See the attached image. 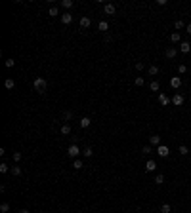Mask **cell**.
<instances>
[{
  "label": "cell",
  "instance_id": "obj_1",
  "mask_svg": "<svg viewBox=\"0 0 191 213\" xmlns=\"http://www.w3.org/2000/svg\"><path fill=\"white\" fill-rule=\"evenodd\" d=\"M33 86H35V90L38 91V93H44V90H46V80L42 76H38V78H35V82H33Z\"/></svg>",
  "mask_w": 191,
  "mask_h": 213
},
{
  "label": "cell",
  "instance_id": "obj_2",
  "mask_svg": "<svg viewBox=\"0 0 191 213\" xmlns=\"http://www.w3.org/2000/svg\"><path fill=\"white\" fill-rule=\"evenodd\" d=\"M67 154L71 156V158H77L78 154H82V150L78 149V147L75 145V143H73V145H71V147H69V149H67Z\"/></svg>",
  "mask_w": 191,
  "mask_h": 213
},
{
  "label": "cell",
  "instance_id": "obj_3",
  "mask_svg": "<svg viewBox=\"0 0 191 213\" xmlns=\"http://www.w3.org/2000/svg\"><path fill=\"white\" fill-rule=\"evenodd\" d=\"M157 154H159L161 158H166V156L170 154L168 147H166V145H159V147H157Z\"/></svg>",
  "mask_w": 191,
  "mask_h": 213
},
{
  "label": "cell",
  "instance_id": "obj_4",
  "mask_svg": "<svg viewBox=\"0 0 191 213\" xmlns=\"http://www.w3.org/2000/svg\"><path fill=\"white\" fill-rule=\"evenodd\" d=\"M172 105L174 107H182L183 105V95L182 93H174L172 95Z\"/></svg>",
  "mask_w": 191,
  "mask_h": 213
},
{
  "label": "cell",
  "instance_id": "obj_5",
  "mask_svg": "<svg viewBox=\"0 0 191 213\" xmlns=\"http://www.w3.org/2000/svg\"><path fill=\"white\" fill-rule=\"evenodd\" d=\"M103 12L107 15H115V12H117V8H115V4H111V2H107V4H103Z\"/></svg>",
  "mask_w": 191,
  "mask_h": 213
},
{
  "label": "cell",
  "instance_id": "obj_6",
  "mask_svg": "<svg viewBox=\"0 0 191 213\" xmlns=\"http://www.w3.org/2000/svg\"><path fill=\"white\" fill-rule=\"evenodd\" d=\"M155 169H157V162L149 158V160H147V162H145V171H147V173H153Z\"/></svg>",
  "mask_w": 191,
  "mask_h": 213
},
{
  "label": "cell",
  "instance_id": "obj_7",
  "mask_svg": "<svg viewBox=\"0 0 191 213\" xmlns=\"http://www.w3.org/2000/svg\"><path fill=\"white\" fill-rule=\"evenodd\" d=\"M164 55L168 59H174L178 55V48H174V46H170V48H166V51H164Z\"/></svg>",
  "mask_w": 191,
  "mask_h": 213
},
{
  "label": "cell",
  "instance_id": "obj_8",
  "mask_svg": "<svg viewBox=\"0 0 191 213\" xmlns=\"http://www.w3.org/2000/svg\"><path fill=\"white\" fill-rule=\"evenodd\" d=\"M159 103L163 105V107H166V105L172 103V99H170L168 95H164V93H159Z\"/></svg>",
  "mask_w": 191,
  "mask_h": 213
},
{
  "label": "cell",
  "instance_id": "obj_9",
  "mask_svg": "<svg viewBox=\"0 0 191 213\" xmlns=\"http://www.w3.org/2000/svg\"><path fill=\"white\" fill-rule=\"evenodd\" d=\"M170 86H172L174 90H178V88L182 86V78H180V76H172V78H170Z\"/></svg>",
  "mask_w": 191,
  "mask_h": 213
},
{
  "label": "cell",
  "instance_id": "obj_10",
  "mask_svg": "<svg viewBox=\"0 0 191 213\" xmlns=\"http://www.w3.org/2000/svg\"><path fill=\"white\" fill-rule=\"evenodd\" d=\"M71 21H73V14H69V12H65V14L61 15V23H63V25H69Z\"/></svg>",
  "mask_w": 191,
  "mask_h": 213
},
{
  "label": "cell",
  "instance_id": "obj_11",
  "mask_svg": "<svg viewBox=\"0 0 191 213\" xmlns=\"http://www.w3.org/2000/svg\"><path fill=\"white\" fill-rule=\"evenodd\" d=\"M180 51H182V53H189V51H191V44L183 40L182 44H180Z\"/></svg>",
  "mask_w": 191,
  "mask_h": 213
},
{
  "label": "cell",
  "instance_id": "obj_12",
  "mask_svg": "<svg viewBox=\"0 0 191 213\" xmlns=\"http://www.w3.org/2000/svg\"><path fill=\"white\" fill-rule=\"evenodd\" d=\"M90 124H92V120H90L88 116L80 118V127H82V129H86V127H90Z\"/></svg>",
  "mask_w": 191,
  "mask_h": 213
},
{
  "label": "cell",
  "instance_id": "obj_13",
  "mask_svg": "<svg viewBox=\"0 0 191 213\" xmlns=\"http://www.w3.org/2000/svg\"><path fill=\"white\" fill-rule=\"evenodd\" d=\"M170 42H174V44H176V42H180V44H182V38H180V32H172V34H170Z\"/></svg>",
  "mask_w": 191,
  "mask_h": 213
},
{
  "label": "cell",
  "instance_id": "obj_14",
  "mask_svg": "<svg viewBox=\"0 0 191 213\" xmlns=\"http://www.w3.org/2000/svg\"><path fill=\"white\" fill-rule=\"evenodd\" d=\"M149 143H151V145H155V147H159L161 145V137L159 135H151L149 137Z\"/></svg>",
  "mask_w": 191,
  "mask_h": 213
},
{
  "label": "cell",
  "instance_id": "obj_15",
  "mask_svg": "<svg viewBox=\"0 0 191 213\" xmlns=\"http://www.w3.org/2000/svg\"><path fill=\"white\" fill-rule=\"evenodd\" d=\"M98 29H100L101 32L109 31V23H107V21H100V25H98Z\"/></svg>",
  "mask_w": 191,
  "mask_h": 213
},
{
  "label": "cell",
  "instance_id": "obj_16",
  "mask_svg": "<svg viewBox=\"0 0 191 213\" xmlns=\"http://www.w3.org/2000/svg\"><path fill=\"white\" fill-rule=\"evenodd\" d=\"M164 183V175L163 173H157V175H155V185H163Z\"/></svg>",
  "mask_w": 191,
  "mask_h": 213
},
{
  "label": "cell",
  "instance_id": "obj_17",
  "mask_svg": "<svg viewBox=\"0 0 191 213\" xmlns=\"http://www.w3.org/2000/svg\"><path fill=\"white\" fill-rule=\"evenodd\" d=\"M90 17H80V27H84V29H86V27H90Z\"/></svg>",
  "mask_w": 191,
  "mask_h": 213
},
{
  "label": "cell",
  "instance_id": "obj_18",
  "mask_svg": "<svg viewBox=\"0 0 191 213\" xmlns=\"http://www.w3.org/2000/svg\"><path fill=\"white\" fill-rule=\"evenodd\" d=\"M82 166H84V164H82V160H78V158L73 160V168H75V169H82Z\"/></svg>",
  "mask_w": 191,
  "mask_h": 213
},
{
  "label": "cell",
  "instance_id": "obj_19",
  "mask_svg": "<svg viewBox=\"0 0 191 213\" xmlns=\"http://www.w3.org/2000/svg\"><path fill=\"white\" fill-rule=\"evenodd\" d=\"M92 154H94V150H92V149H90V147H86V149L82 150V156H84V158H90V156H92Z\"/></svg>",
  "mask_w": 191,
  "mask_h": 213
},
{
  "label": "cell",
  "instance_id": "obj_20",
  "mask_svg": "<svg viewBox=\"0 0 191 213\" xmlns=\"http://www.w3.org/2000/svg\"><path fill=\"white\" fill-rule=\"evenodd\" d=\"M159 82H157V80H153V82H151V84H149V90L151 91H159Z\"/></svg>",
  "mask_w": 191,
  "mask_h": 213
},
{
  "label": "cell",
  "instance_id": "obj_21",
  "mask_svg": "<svg viewBox=\"0 0 191 213\" xmlns=\"http://www.w3.org/2000/svg\"><path fill=\"white\" fill-rule=\"evenodd\" d=\"M61 133H63V135H69V133H71V126H69V124H63V126H61Z\"/></svg>",
  "mask_w": 191,
  "mask_h": 213
},
{
  "label": "cell",
  "instance_id": "obj_22",
  "mask_svg": "<svg viewBox=\"0 0 191 213\" xmlns=\"http://www.w3.org/2000/svg\"><path fill=\"white\" fill-rule=\"evenodd\" d=\"M170 211H172L170 204H163V205H161V213H170Z\"/></svg>",
  "mask_w": 191,
  "mask_h": 213
},
{
  "label": "cell",
  "instance_id": "obj_23",
  "mask_svg": "<svg viewBox=\"0 0 191 213\" xmlns=\"http://www.w3.org/2000/svg\"><path fill=\"white\" fill-rule=\"evenodd\" d=\"M4 86H6V88H8V90H14V86H15V82H14V80H12V78H8V80H6V82H4Z\"/></svg>",
  "mask_w": 191,
  "mask_h": 213
},
{
  "label": "cell",
  "instance_id": "obj_24",
  "mask_svg": "<svg viewBox=\"0 0 191 213\" xmlns=\"http://www.w3.org/2000/svg\"><path fill=\"white\" fill-rule=\"evenodd\" d=\"M61 6H63V8H73V0H61Z\"/></svg>",
  "mask_w": 191,
  "mask_h": 213
},
{
  "label": "cell",
  "instance_id": "obj_25",
  "mask_svg": "<svg viewBox=\"0 0 191 213\" xmlns=\"http://www.w3.org/2000/svg\"><path fill=\"white\" fill-rule=\"evenodd\" d=\"M8 171H10L8 164H6V162H2V164H0V173H8Z\"/></svg>",
  "mask_w": 191,
  "mask_h": 213
},
{
  "label": "cell",
  "instance_id": "obj_26",
  "mask_svg": "<svg viewBox=\"0 0 191 213\" xmlns=\"http://www.w3.org/2000/svg\"><path fill=\"white\" fill-rule=\"evenodd\" d=\"M48 14H50L52 17H57V15H59V14H57V8H55V6H52V8L48 10Z\"/></svg>",
  "mask_w": 191,
  "mask_h": 213
},
{
  "label": "cell",
  "instance_id": "obj_27",
  "mask_svg": "<svg viewBox=\"0 0 191 213\" xmlns=\"http://www.w3.org/2000/svg\"><path fill=\"white\" fill-rule=\"evenodd\" d=\"M157 73H159V67H157V65H149V74H153V76H155Z\"/></svg>",
  "mask_w": 191,
  "mask_h": 213
},
{
  "label": "cell",
  "instance_id": "obj_28",
  "mask_svg": "<svg viewBox=\"0 0 191 213\" xmlns=\"http://www.w3.org/2000/svg\"><path fill=\"white\" fill-rule=\"evenodd\" d=\"M134 84H136V86L140 88V86H143V84H145V80H143V78H141V76H136V80H134Z\"/></svg>",
  "mask_w": 191,
  "mask_h": 213
},
{
  "label": "cell",
  "instance_id": "obj_29",
  "mask_svg": "<svg viewBox=\"0 0 191 213\" xmlns=\"http://www.w3.org/2000/svg\"><path fill=\"white\" fill-rule=\"evenodd\" d=\"M180 154L182 156H185V154H189V149H187L185 145H180Z\"/></svg>",
  "mask_w": 191,
  "mask_h": 213
},
{
  "label": "cell",
  "instance_id": "obj_30",
  "mask_svg": "<svg viewBox=\"0 0 191 213\" xmlns=\"http://www.w3.org/2000/svg\"><path fill=\"white\" fill-rule=\"evenodd\" d=\"M12 175L19 177V175H21V168H17V166H14V168H12Z\"/></svg>",
  "mask_w": 191,
  "mask_h": 213
},
{
  "label": "cell",
  "instance_id": "obj_31",
  "mask_svg": "<svg viewBox=\"0 0 191 213\" xmlns=\"http://www.w3.org/2000/svg\"><path fill=\"white\" fill-rule=\"evenodd\" d=\"M0 211H2V213H8L10 211V204H6V202H4V204H0Z\"/></svg>",
  "mask_w": 191,
  "mask_h": 213
},
{
  "label": "cell",
  "instance_id": "obj_32",
  "mask_svg": "<svg viewBox=\"0 0 191 213\" xmlns=\"http://www.w3.org/2000/svg\"><path fill=\"white\" fill-rule=\"evenodd\" d=\"M174 27H176V29H178V31H180V29H183V27H185V23H183V21H182V19H178V21H176V23H174Z\"/></svg>",
  "mask_w": 191,
  "mask_h": 213
},
{
  "label": "cell",
  "instance_id": "obj_33",
  "mask_svg": "<svg viewBox=\"0 0 191 213\" xmlns=\"http://www.w3.org/2000/svg\"><path fill=\"white\" fill-rule=\"evenodd\" d=\"M178 73H180V74H185L187 73V67H185V65H178Z\"/></svg>",
  "mask_w": 191,
  "mask_h": 213
},
{
  "label": "cell",
  "instance_id": "obj_34",
  "mask_svg": "<svg viewBox=\"0 0 191 213\" xmlns=\"http://www.w3.org/2000/svg\"><path fill=\"white\" fill-rule=\"evenodd\" d=\"M71 118H73V112H71V110H65V112H63V120H71Z\"/></svg>",
  "mask_w": 191,
  "mask_h": 213
},
{
  "label": "cell",
  "instance_id": "obj_35",
  "mask_svg": "<svg viewBox=\"0 0 191 213\" xmlns=\"http://www.w3.org/2000/svg\"><path fill=\"white\" fill-rule=\"evenodd\" d=\"M6 67H8V68L15 67V61H14V59H6Z\"/></svg>",
  "mask_w": 191,
  "mask_h": 213
},
{
  "label": "cell",
  "instance_id": "obj_36",
  "mask_svg": "<svg viewBox=\"0 0 191 213\" xmlns=\"http://www.w3.org/2000/svg\"><path fill=\"white\" fill-rule=\"evenodd\" d=\"M141 152H143V154H149V152H151V145H145L143 149H141Z\"/></svg>",
  "mask_w": 191,
  "mask_h": 213
},
{
  "label": "cell",
  "instance_id": "obj_37",
  "mask_svg": "<svg viewBox=\"0 0 191 213\" xmlns=\"http://www.w3.org/2000/svg\"><path fill=\"white\" fill-rule=\"evenodd\" d=\"M143 67H145V65L141 63V61H138V63H136V71H143Z\"/></svg>",
  "mask_w": 191,
  "mask_h": 213
},
{
  "label": "cell",
  "instance_id": "obj_38",
  "mask_svg": "<svg viewBox=\"0 0 191 213\" xmlns=\"http://www.w3.org/2000/svg\"><path fill=\"white\" fill-rule=\"evenodd\" d=\"M21 158H23V156H21V152H14V160H15V162H19Z\"/></svg>",
  "mask_w": 191,
  "mask_h": 213
},
{
  "label": "cell",
  "instance_id": "obj_39",
  "mask_svg": "<svg viewBox=\"0 0 191 213\" xmlns=\"http://www.w3.org/2000/svg\"><path fill=\"white\" fill-rule=\"evenodd\" d=\"M185 31H187V34H189V36H191V23H189V25H187V27H185Z\"/></svg>",
  "mask_w": 191,
  "mask_h": 213
},
{
  "label": "cell",
  "instance_id": "obj_40",
  "mask_svg": "<svg viewBox=\"0 0 191 213\" xmlns=\"http://www.w3.org/2000/svg\"><path fill=\"white\" fill-rule=\"evenodd\" d=\"M17 213H29V209H19Z\"/></svg>",
  "mask_w": 191,
  "mask_h": 213
},
{
  "label": "cell",
  "instance_id": "obj_41",
  "mask_svg": "<svg viewBox=\"0 0 191 213\" xmlns=\"http://www.w3.org/2000/svg\"><path fill=\"white\" fill-rule=\"evenodd\" d=\"M189 154H191V150H189Z\"/></svg>",
  "mask_w": 191,
  "mask_h": 213
},
{
  "label": "cell",
  "instance_id": "obj_42",
  "mask_svg": "<svg viewBox=\"0 0 191 213\" xmlns=\"http://www.w3.org/2000/svg\"><path fill=\"white\" fill-rule=\"evenodd\" d=\"M189 99H191V97H189Z\"/></svg>",
  "mask_w": 191,
  "mask_h": 213
}]
</instances>
